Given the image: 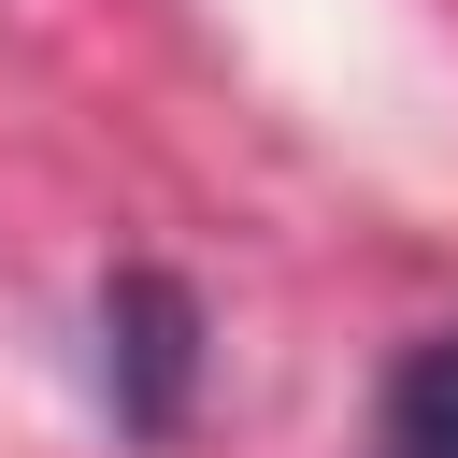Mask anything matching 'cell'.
<instances>
[{"mask_svg": "<svg viewBox=\"0 0 458 458\" xmlns=\"http://www.w3.org/2000/svg\"><path fill=\"white\" fill-rule=\"evenodd\" d=\"M100 386H114V429L172 444L186 429V386H200V301L172 272H114L100 286Z\"/></svg>", "mask_w": 458, "mask_h": 458, "instance_id": "6da1fadb", "label": "cell"}, {"mask_svg": "<svg viewBox=\"0 0 458 458\" xmlns=\"http://www.w3.org/2000/svg\"><path fill=\"white\" fill-rule=\"evenodd\" d=\"M372 458H458V329L401 344V372L372 401Z\"/></svg>", "mask_w": 458, "mask_h": 458, "instance_id": "7a4b0ae2", "label": "cell"}]
</instances>
